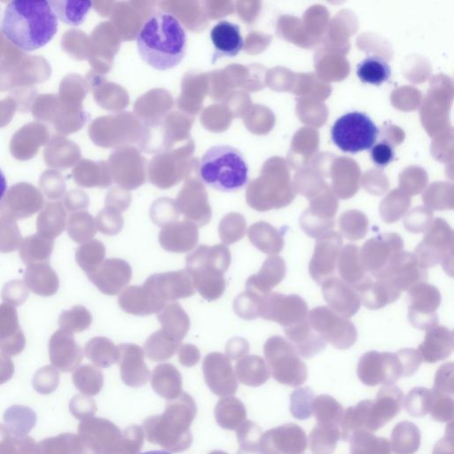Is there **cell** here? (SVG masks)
<instances>
[{
    "mask_svg": "<svg viewBox=\"0 0 454 454\" xmlns=\"http://www.w3.org/2000/svg\"><path fill=\"white\" fill-rule=\"evenodd\" d=\"M1 31L17 48L33 51L53 38L58 18L48 1L14 0L4 8Z\"/></svg>",
    "mask_w": 454,
    "mask_h": 454,
    "instance_id": "cell-1",
    "label": "cell"
},
{
    "mask_svg": "<svg viewBox=\"0 0 454 454\" xmlns=\"http://www.w3.org/2000/svg\"><path fill=\"white\" fill-rule=\"evenodd\" d=\"M187 36L179 20L159 11L143 23L137 35L141 59L153 68L166 71L178 66L186 53Z\"/></svg>",
    "mask_w": 454,
    "mask_h": 454,
    "instance_id": "cell-2",
    "label": "cell"
},
{
    "mask_svg": "<svg viewBox=\"0 0 454 454\" xmlns=\"http://www.w3.org/2000/svg\"><path fill=\"white\" fill-rule=\"evenodd\" d=\"M198 172L206 185L223 192H234L247 184L249 168L239 149L216 145L201 156Z\"/></svg>",
    "mask_w": 454,
    "mask_h": 454,
    "instance_id": "cell-3",
    "label": "cell"
},
{
    "mask_svg": "<svg viewBox=\"0 0 454 454\" xmlns=\"http://www.w3.org/2000/svg\"><path fill=\"white\" fill-rule=\"evenodd\" d=\"M231 261V252L223 244L201 245L186 256L185 271L191 277L194 288L207 301L217 300L224 293L226 283L223 275Z\"/></svg>",
    "mask_w": 454,
    "mask_h": 454,
    "instance_id": "cell-4",
    "label": "cell"
},
{
    "mask_svg": "<svg viewBox=\"0 0 454 454\" xmlns=\"http://www.w3.org/2000/svg\"><path fill=\"white\" fill-rule=\"evenodd\" d=\"M379 129L364 113L349 112L336 120L331 129L333 144L342 152L356 153L373 145Z\"/></svg>",
    "mask_w": 454,
    "mask_h": 454,
    "instance_id": "cell-5",
    "label": "cell"
},
{
    "mask_svg": "<svg viewBox=\"0 0 454 454\" xmlns=\"http://www.w3.org/2000/svg\"><path fill=\"white\" fill-rule=\"evenodd\" d=\"M263 351L277 381L298 387L307 380L308 368L291 342L281 336H272L264 343Z\"/></svg>",
    "mask_w": 454,
    "mask_h": 454,
    "instance_id": "cell-6",
    "label": "cell"
},
{
    "mask_svg": "<svg viewBox=\"0 0 454 454\" xmlns=\"http://www.w3.org/2000/svg\"><path fill=\"white\" fill-rule=\"evenodd\" d=\"M453 231L442 218L433 221L422 241L416 247L413 255L425 269L442 263L444 270L452 275Z\"/></svg>",
    "mask_w": 454,
    "mask_h": 454,
    "instance_id": "cell-7",
    "label": "cell"
},
{
    "mask_svg": "<svg viewBox=\"0 0 454 454\" xmlns=\"http://www.w3.org/2000/svg\"><path fill=\"white\" fill-rule=\"evenodd\" d=\"M142 286L157 314L168 301L188 298L195 293L191 277L185 270L151 275Z\"/></svg>",
    "mask_w": 454,
    "mask_h": 454,
    "instance_id": "cell-8",
    "label": "cell"
},
{
    "mask_svg": "<svg viewBox=\"0 0 454 454\" xmlns=\"http://www.w3.org/2000/svg\"><path fill=\"white\" fill-rule=\"evenodd\" d=\"M311 327L332 346L338 349H347L357 340V331L354 324L326 306L312 309L308 314Z\"/></svg>",
    "mask_w": 454,
    "mask_h": 454,
    "instance_id": "cell-9",
    "label": "cell"
},
{
    "mask_svg": "<svg viewBox=\"0 0 454 454\" xmlns=\"http://www.w3.org/2000/svg\"><path fill=\"white\" fill-rule=\"evenodd\" d=\"M357 376L366 386L394 385L403 377V370L396 353L368 351L359 359Z\"/></svg>",
    "mask_w": 454,
    "mask_h": 454,
    "instance_id": "cell-10",
    "label": "cell"
},
{
    "mask_svg": "<svg viewBox=\"0 0 454 454\" xmlns=\"http://www.w3.org/2000/svg\"><path fill=\"white\" fill-rule=\"evenodd\" d=\"M308 305L297 294L270 292L262 298L260 317L285 328L308 320Z\"/></svg>",
    "mask_w": 454,
    "mask_h": 454,
    "instance_id": "cell-11",
    "label": "cell"
},
{
    "mask_svg": "<svg viewBox=\"0 0 454 454\" xmlns=\"http://www.w3.org/2000/svg\"><path fill=\"white\" fill-rule=\"evenodd\" d=\"M408 319L412 326L428 331L438 325L436 309L441 304V294L433 285L420 282L409 290Z\"/></svg>",
    "mask_w": 454,
    "mask_h": 454,
    "instance_id": "cell-12",
    "label": "cell"
},
{
    "mask_svg": "<svg viewBox=\"0 0 454 454\" xmlns=\"http://www.w3.org/2000/svg\"><path fill=\"white\" fill-rule=\"evenodd\" d=\"M402 237L395 232L382 233L366 240L360 249V259L372 278L384 270L394 257L403 251Z\"/></svg>",
    "mask_w": 454,
    "mask_h": 454,
    "instance_id": "cell-13",
    "label": "cell"
},
{
    "mask_svg": "<svg viewBox=\"0 0 454 454\" xmlns=\"http://www.w3.org/2000/svg\"><path fill=\"white\" fill-rule=\"evenodd\" d=\"M427 277V269L418 262L413 254L402 251L374 278L386 281L402 293V291H408L418 283L424 282Z\"/></svg>",
    "mask_w": 454,
    "mask_h": 454,
    "instance_id": "cell-14",
    "label": "cell"
},
{
    "mask_svg": "<svg viewBox=\"0 0 454 454\" xmlns=\"http://www.w3.org/2000/svg\"><path fill=\"white\" fill-rule=\"evenodd\" d=\"M342 246V238L331 231L317 239L313 255L309 264L310 277L318 285L334 272L338 255Z\"/></svg>",
    "mask_w": 454,
    "mask_h": 454,
    "instance_id": "cell-15",
    "label": "cell"
},
{
    "mask_svg": "<svg viewBox=\"0 0 454 454\" xmlns=\"http://www.w3.org/2000/svg\"><path fill=\"white\" fill-rule=\"evenodd\" d=\"M307 446L304 430L293 423L273 428L262 438L263 454H302Z\"/></svg>",
    "mask_w": 454,
    "mask_h": 454,
    "instance_id": "cell-16",
    "label": "cell"
},
{
    "mask_svg": "<svg viewBox=\"0 0 454 454\" xmlns=\"http://www.w3.org/2000/svg\"><path fill=\"white\" fill-rule=\"evenodd\" d=\"M403 398L400 387L395 385L381 387L375 399L370 402L367 430L374 432L392 420L400 412Z\"/></svg>",
    "mask_w": 454,
    "mask_h": 454,
    "instance_id": "cell-17",
    "label": "cell"
},
{
    "mask_svg": "<svg viewBox=\"0 0 454 454\" xmlns=\"http://www.w3.org/2000/svg\"><path fill=\"white\" fill-rule=\"evenodd\" d=\"M321 285L323 297L332 310L347 318L359 310L361 301L358 294L342 279L329 277Z\"/></svg>",
    "mask_w": 454,
    "mask_h": 454,
    "instance_id": "cell-18",
    "label": "cell"
},
{
    "mask_svg": "<svg viewBox=\"0 0 454 454\" xmlns=\"http://www.w3.org/2000/svg\"><path fill=\"white\" fill-rule=\"evenodd\" d=\"M90 278L102 293L115 295L129 283L132 270L126 261L109 258L90 273Z\"/></svg>",
    "mask_w": 454,
    "mask_h": 454,
    "instance_id": "cell-19",
    "label": "cell"
},
{
    "mask_svg": "<svg viewBox=\"0 0 454 454\" xmlns=\"http://www.w3.org/2000/svg\"><path fill=\"white\" fill-rule=\"evenodd\" d=\"M159 242L160 247L168 252H190L199 242L198 226L188 220L168 224L160 231Z\"/></svg>",
    "mask_w": 454,
    "mask_h": 454,
    "instance_id": "cell-20",
    "label": "cell"
},
{
    "mask_svg": "<svg viewBox=\"0 0 454 454\" xmlns=\"http://www.w3.org/2000/svg\"><path fill=\"white\" fill-rule=\"evenodd\" d=\"M210 39L214 46L213 62L221 58H233L244 47L239 26L222 20L210 31Z\"/></svg>",
    "mask_w": 454,
    "mask_h": 454,
    "instance_id": "cell-21",
    "label": "cell"
},
{
    "mask_svg": "<svg viewBox=\"0 0 454 454\" xmlns=\"http://www.w3.org/2000/svg\"><path fill=\"white\" fill-rule=\"evenodd\" d=\"M353 288L358 294L361 302L369 309H381L401 296V292L388 283L370 275Z\"/></svg>",
    "mask_w": 454,
    "mask_h": 454,
    "instance_id": "cell-22",
    "label": "cell"
},
{
    "mask_svg": "<svg viewBox=\"0 0 454 454\" xmlns=\"http://www.w3.org/2000/svg\"><path fill=\"white\" fill-rule=\"evenodd\" d=\"M454 347V337L451 330L445 326H435L428 331L424 340L418 348L422 360L427 363H436L450 356Z\"/></svg>",
    "mask_w": 454,
    "mask_h": 454,
    "instance_id": "cell-23",
    "label": "cell"
},
{
    "mask_svg": "<svg viewBox=\"0 0 454 454\" xmlns=\"http://www.w3.org/2000/svg\"><path fill=\"white\" fill-rule=\"evenodd\" d=\"M286 266L284 259L278 255L269 256L257 274L251 275L246 282L247 289L261 295L268 294L285 278Z\"/></svg>",
    "mask_w": 454,
    "mask_h": 454,
    "instance_id": "cell-24",
    "label": "cell"
},
{
    "mask_svg": "<svg viewBox=\"0 0 454 454\" xmlns=\"http://www.w3.org/2000/svg\"><path fill=\"white\" fill-rule=\"evenodd\" d=\"M285 333L303 358L313 357L326 346V341L311 327L308 320L285 328Z\"/></svg>",
    "mask_w": 454,
    "mask_h": 454,
    "instance_id": "cell-25",
    "label": "cell"
},
{
    "mask_svg": "<svg viewBox=\"0 0 454 454\" xmlns=\"http://www.w3.org/2000/svg\"><path fill=\"white\" fill-rule=\"evenodd\" d=\"M336 264L342 280L352 287L368 276L361 262L360 248L356 245L347 244L341 247Z\"/></svg>",
    "mask_w": 454,
    "mask_h": 454,
    "instance_id": "cell-26",
    "label": "cell"
},
{
    "mask_svg": "<svg viewBox=\"0 0 454 454\" xmlns=\"http://www.w3.org/2000/svg\"><path fill=\"white\" fill-rule=\"evenodd\" d=\"M247 236L254 247L270 255H277L285 243L282 233L263 221L253 223L248 228Z\"/></svg>",
    "mask_w": 454,
    "mask_h": 454,
    "instance_id": "cell-27",
    "label": "cell"
},
{
    "mask_svg": "<svg viewBox=\"0 0 454 454\" xmlns=\"http://www.w3.org/2000/svg\"><path fill=\"white\" fill-rule=\"evenodd\" d=\"M161 329L174 340L180 342L190 329V318L177 302L167 304L158 314Z\"/></svg>",
    "mask_w": 454,
    "mask_h": 454,
    "instance_id": "cell-28",
    "label": "cell"
},
{
    "mask_svg": "<svg viewBox=\"0 0 454 454\" xmlns=\"http://www.w3.org/2000/svg\"><path fill=\"white\" fill-rule=\"evenodd\" d=\"M420 431L410 421L395 426L390 437V448L394 454H414L420 446Z\"/></svg>",
    "mask_w": 454,
    "mask_h": 454,
    "instance_id": "cell-29",
    "label": "cell"
},
{
    "mask_svg": "<svg viewBox=\"0 0 454 454\" xmlns=\"http://www.w3.org/2000/svg\"><path fill=\"white\" fill-rule=\"evenodd\" d=\"M122 374L127 379L144 378L148 370L143 360V349L132 343H124L117 347Z\"/></svg>",
    "mask_w": 454,
    "mask_h": 454,
    "instance_id": "cell-30",
    "label": "cell"
},
{
    "mask_svg": "<svg viewBox=\"0 0 454 454\" xmlns=\"http://www.w3.org/2000/svg\"><path fill=\"white\" fill-rule=\"evenodd\" d=\"M5 427L14 437H24L31 431L36 423L35 411L26 406L13 405L9 407L4 414Z\"/></svg>",
    "mask_w": 454,
    "mask_h": 454,
    "instance_id": "cell-31",
    "label": "cell"
},
{
    "mask_svg": "<svg viewBox=\"0 0 454 454\" xmlns=\"http://www.w3.org/2000/svg\"><path fill=\"white\" fill-rule=\"evenodd\" d=\"M340 439V427L317 424L309 435V450L313 454H333Z\"/></svg>",
    "mask_w": 454,
    "mask_h": 454,
    "instance_id": "cell-32",
    "label": "cell"
},
{
    "mask_svg": "<svg viewBox=\"0 0 454 454\" xmlns=\"http://www.w3.org/2000/svg\"><path fill=\"white\" fill-rule=\"evenodd\" d=\"M178 202L184 215L198 227H202L210 222L212 212L206 197L202 194L184 193L178 198Z\"/></svg>",
    "mask_w": 454,
    "mask_h": 454,
    "instance_id": "cell-33",
    "label": "cell"
},
{
    "mask_svg": "<svg viewBox=\"0 0 454 454\" xmlns=\"http://www.w3.org/2000/svg\"><path fill=\"white\" fill-rule=\"evenodd\" d=\"M356 75L362 82L379 86L390 78L391 67L384 59L368 56L357 65Z\"/></svg>",
    "mask_w": 454,
    "mask_h": 454,
    "instance_id": "cell-34",
    "label": "cell"
},
{
    "mask_svg": "<svg viewBox=\"0 0 454 454\" xmlns=\"http://www.w3.org/2000/svg\"><path fill=\"white\" fill-rule=\"evenodd\" d=\"M348 442L350 454H391L389 441L367 430L355 432Z\"/></svg>",
    "mask_w": 454,
    "mask_h": 454,
    "instance_id": "cell-35",
    "label": "cell"
},
{
    "mask_svg": "<svg viewBox=\"0 0 454 454\" xmlns=\"http://www.w3.org/2000/svg\"><path fill=\"white\" fill-rule=\"evenodd\" d=\"M370 402L371 399L363 400L344 411L340 425V438L343 441H348L356 431L367 430Z\"/></svg>",
    "mask_w": 454,
    "mask_h": 454,
    "instance_id": "cell-36",
    "label": "cell"
},
{
    "mask_svg": "<svg viewBox=\"0 0 454 454\" xmlns=\"http://www.w3.org/2000/svg\"><path fill=\"white\" fill-rule=\"evenodd\" d=\"M118 303L122 310L131 315L148 316L153 313L143 286L126 287L119 295Z\"/></svg>",
    "mask_w": 454,
    "mask_h": 454,
    "instance_id": "cell-37",
    "label": "cell"
},
{
    "mask_svg": "<svg viewBox=\"0 0 454 454\" xmlns=\"http://www.w3.org/2000/svg\"><path fill=\"white\" fill-rule=\"evenodd\" d=\"M311 411L317 424L335 425L338 427L340 425L344 412L340 403L328 395L315 396Z\"/></svg>",
    "mask_w": 454,
    "mask_h": 454,
    "instance_id": "cell-38",
    "label": "cell"
},
{
    "mask_svg": "<svg viewBox=\"0 0 454 454\" xmlns=\"http://www.w3.org/2000/svg\"><path fill=\"white\" fill-rule=\"evenodd\" d=\"M50 4L57 18L71 26L83 23L92 6L91 1H50Z\"/></svg>",
    "mask_w": 454,
    "mask_h": 454,
    "instance_id": "cell-39",
    "label": "cell"
},
{
    "mask_svg": "<svg viewBox=\"0 0 454 454\" xmlns=\"http://www.w3.org/2000/svg\"><path fill=\"white\" fill-rule=\"evenodd\" d=\"M179 342L171 339L162 329L152 333L145 342V351L153 361L169 358L175 354Z\"/></svg>",
    "mask_w": 454,
    "mask_h": 454,
    "instance_id": "cell-40",
    "label": "cell"
},
{
    "mask_svg": "<svg viewBox=\"0 0 454 454\" xmlns=\"http://www.w3.org/2000/svg\"><path fill=\"white\" fill-rule=\"evenodd\" d=\"M338 223L341 235L349 240L355 241L366 236L369 220L364 213L357 210H349L340 216Z\"/></svg>",
    "mask_w": 454,
    "mask_h": 454,
    "instance_id": "cell-41",
    "label": "cell"
},
{
    "mask_svg": "<svg viewBox=\"0 0 454 454\" xmlns=\"http://www.w3.org/2000/svg\"><path fill=\"white\" fill-rule=\"evenodd\" d=\"M237 371L243 381L261 385L270 377V371L261 356H247L237 364Z\"/></svg>",
    "mask_w": 454,
    "mask_h": 454,
    "instance_id": "cell-42",
    "label": "cell"
},
{
    "mask_svg": "<svg viewBox=\"0 0 454 454\" xmlns=\"http://www.w3.org/2000/svg\"><path fill=\"white\" fill-rule=\"evenodd\" d=\"M246 231L245 217L235 212L224 215L218 226L219 237L224 245H231L240 240L245 236Z\"/></svg>",
    "mask_w": 454,
    "mask_h": 454,
    "instance_id": "cell-43",
    "label": "cell"
},
{
    "mask_svg": "<svg viewBox=\"0 0 454 454\" xmlns=\"http://www.w3.org/2000/svg\"><path fill=\"white\" fill-rule=\"evenodd\" d=\"M37 443L29 436L14 437L0 424V454H36Z\"/></svg>",
    "mask_w": 454,
    "mask_h": 454,
    "instance_id": "cell-44",
    "label": "cell"
},
{
    "mask_svg": "<svg viewBox=\"0 0 454 454\" xmlns=\"http://www.w3.org/2000/svg\"><path fill=\"white\" fill-rule=\"evenodd\" d=\"M432 389L414 387L403 398V404L406 411L412 417H422L429 413L433 403Z\"/></svg>",
    "mask_w": 454,
    "mask_h": 454,
    "instance_id": "cell-45",
    "label": "cell"
},
{
    "mask_svg": "<svg viewBox=\"0 0 454 454\" xmlns=\"http://www.w3.org/2000/svg\"><path fill=\"white\" fill-rule=\"evenodd\" d=\"M88 356L101 366H108L118 356L117 348L106 337L92 339L86 348Z\"/></svg>",
    "mask_w": 454,
    "mask_h": 454,
    "instance_id": "cell-46",
    "label": "cell"
},
{
    "mask_svg": "<svg viewBox=\"0 0 454 454\" xmlns=\"http://www.w3.org/2000/svg\"><path fill=\"white\" fill-rule=\"evenodd\" d=\"M261 295L252 290L247 289L240 293L234 300V312L246 320L255 319L260 317Z\"/></svg>",
    "mask_w": 454,
    "mask_h": 454,
    "instance_id": "cell-47",
    "label": "cell"
},
{
    "mask_svg": "<svg viewBox=\"0 0 454 454\" xmlns=\"http://www.w3.org/2000/svg\"><path fill=\"white\" fill-rule=\"evenodd\" d=\"M315 394L309 387H299L290 395V412L297 419L303 420L312 415V402Z\"/></svg>",
    "mask_w": 454,
    "mask_h": 454,
    "instance_id": "cell-48",
    "label": "cell"
},
{
    "mask_svg": "<svg viewBox=\"0 0 454 454\" xmlns=\"http://www.w3.org/2000/svg\"><path fill=\"white\" fill-rule=\"evenodd\" d=\"M74 437L66 433L43 439L37 443L36 454H74Z\"/></svg>",
    "mask_w": 454,
    "mask_h": 454,
    "instance_id": "cell-49",
    "label": "cell"
},
{
    "mask_svg": "<svg viewBox=\"0 0 454 454\" xmlns=\"http://www.w3.org/2000/svg\"><path fill=\"white\" fill-rule=\"evenodd\" d=\"M179 212L169 200H160L152 206L150 216L153 223L160 227L176 222Z\"/></svg>",
    "mask_w": 454,
    "mask_h": 454,
    "instance_id": "cell-50",
    "label": "cell"
},
{
    "mask_svg": "<svg viewBox=\"0 0 454 454\" xmlns=\"http://www.w3.org/2000/svg\"><path fill=\"white\" fill-rule=\"evenodd\" d=\"M433 223V214L419 207L411 210L403 220L404 228L411 233L426 232Z\"/></svg>",
    "mask_w": 454,
    "mask_h": 454,
    "instance_id": "cell-51",
    "label": "cell"
},
{
    "mask_svg": "<svg viewBox=\"0 0 454 454\" xmlns=\"http://www.w3.org/2000/svg\"><path fill=\"white\" fill-rule=\"evenodd\" d=\"M433 393V403L429 411L433 419L438 422L452 421L454 404L452 396L434 390Z\"/></svg>",
    "mask_w": 454,
    "mask_h": 454,
    "instance_id": "cell-52",
    "label": "cell"
},
{
    "mask_svg": "<svg viewBox=\"0 0 454 454\" xmlns=\"http://www.w3.org/2000/svg\"><path fill=\"white\" fill-rule=\"evenodd\" d=\"M409 203L402 197H391L380 205L381 219L387 223L397 222L406 212Z\"/></svg>",
    "mask_w": 454,
    "mask_h": 454,
    "instance_id": "cell-53",
    "label": "cell"
},
{
    "mask_svg": "<svg viewBox=\"0 0 454 454\" xmlns=\"http://www.w3.org/2000/svg\"><path fill=\"white\" fill-rule=\"evenodd\" d=\"M434 391L452 396L454 392L453 363L441 365L434 377Z\"/></svg>",
    "mask_w": 454,
    "mask_h": 454,
    "instance_id": "cell-54",
    "label": "cell"
},
{
    "mask_svg": "<svg viewBox=\"0 0 454 454\" xmlns=\"http://www.w3.org/2000/svg\"><path fill=\"white\" fill-rule=\"evenodd\" d=\"M99 231L106 235H116L123 227V218L119 212L107 209L101 211L98 217Z\"/></svg>",
    "mask_w": 454,
    "mask_h": 454,
    "instance_id": "cell-55",
    "label": "cell"
},
{
    "mask_svg": "<svg viewBox=\"0 0 454 454\" xmlns=\"http://www.w3.org/2000/svg\"><path fill=\"white\" fill-rule=\"evenodd\" d=\"M105 255L106 248L104 245L98 240H93L82 249L80 254V259L82 260L81 264L84 268L98 266L104 260Z\"/></svg>",
    "mask_w": 454,
    "mask_h": 454,
    "instance_id": "cell-56",
    "label": "cell"
},
{
    "mask_svg": "<svg viewBox=\"0 0 454 454\" xmlns=\"http://www.w3.org/2000/svg\"><path fill=\"white\" fill-rule=\"evenodd\" d=\"M394 158V147L390 142L387 140L380 141L371 148V159L372 162L380 168L387 166L393 161Z\"/></svg>",
    "mask_w": 454,
    "mask_h": 454,
    "instance_id": "cell-57",
    "label": "cell"
},
{
    "mask_svg": "<svg viewBox=\"0 0 454 454\" xmlns=\"http://www.w3.org/2000/svg\"><path fill=\"white\" fill-rule=\"evenodd\" d=\"M395 353L401 361L403 377L412 376L423 361L419 351L414 348H403Z\"/></svg>",
    "mask_w": 454,
    "mask_h": 454,
    "instance_id": "cell-58",
    "label": "cell"
},
{
    "mask_svg": "<svg viewBox=\"0 0 454 454\" xmlns=\"http://www.w3.org/2000/svg\"><path fill=\"white\" fill-rule=\"evenodd\" d=\"M101 376L98 372L90 366L82 367L80 372H77L74 376L75 386L84 393L91 392V385L94 382L98 383Z\"/></svg>",
    "mask_w": 454,
    "mask_h": 454,
    "instance_id": "cell-59",
    "label": "cell"
},
{
    "mask_svg": "<svg viewBox=\"0 0 454 454\" xmlns=\"http://www.w3.org/2000/svg\"><path fill=\"white\" fill-rule=\"evenodd\" d=\"M249 350L247 340L242 337L231 338L226 345V354L232 359H237L246 355Z\"/></svg>",
    "mask_w": 454,
    "mask_h": 454,
    "instance_id": "cell-60",
    "label": "cell"
},
{
    "mask_svg": "<svg viewBox=\"0 0 454 454\" xmlns=\"http://www.w3.org/2000/svg\"><path fill=\"white\" fill-rule=\"evenodd\" d=\"M453 423L446 427L445 436L441 439L433 450V454H453Z\"/></svg>",
    "mask_w": 454,
    "mask_h": 454,
    "instance_id": "cell-61",
    "label": "cell"
},
{
    "mask_svg": "<svg viewBox=\"0 0 454 454\" xmlns=\"http://www.w3.org/2000/svg\"><path fill=\"white\" fill-rule=\"evenodd\" d=\"M179 360L185 365H192L200 359V351L192 344H182L178 350Z\"/></svg>",
    "mask_w": 454,
    "mask_h": 454,
    "instance_id": "cell-62",
    "label": "cell"
},
{
    "mask_svg": "<svg viewBox=\"0 0 454 454\" xmlns=\"http://www.w3.org/2000/svg\"><path fill=\"white\" fill-rule=\"evenodd\" d=\"M7 191V181L4 174L0 168V201L3 200L5 192Z\"/></svg>",
    "mask_w": 454,
    "mask_h": 454,
    "instance_id": "cell-63",
    "label": "cell"
},
{
    "mask_svg": "<svg viewBox=\"0 0 454 454\" xmlns=\"http://www.w3.org/2000/svg\"><path fill=\"white\" fill-rule=\"evenodd\" d=\"M141 454H171V453L165 451V450H150V451L143 452Z\"/></svg>",
    "mask_w": 454,
    "mask_h": 454,
    "instance_id": "cell-64",
    "label": "cell"
}]
</instances>
